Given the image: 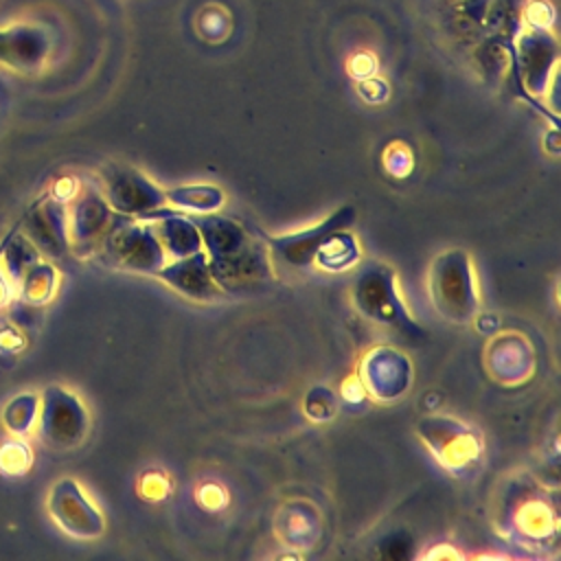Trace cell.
Masks as SVG:
<instances>
[{
  "mask_svg": "<svg viewBox=\"0 0 561 561\" xmlns=\"http://www.w3.org/2000/svg\"><path fill=\"white\" fill-rule=\"evenodd\" d=\"M193 224L202 234V243H206L208 267L221 289L248 287L270 278L267 248L252 239L241 224L219 215L202 217Z\"/></svg>",
  "mask_w": 561,
  "mask_h": 561,
  "instance_id": "cell-1",
  "label": "cell"
},
{
  "mask_svg": "<svg viewBox=\"0 0 561 561\" xmlns=\"http://www.w3.org/2000/svg\"><path fill=\"white\" fill-rule=\"evenodd\" d=\"M96 254L105 265L127 272L156 274L167 263L153 224L118 219L116 215Z\"/></svg>",
  "mask_w": 561,
  "mask_h": 561,
  "instance_id": "cell-2",
  "label": "cell"
},
{
  "mask_svg": "<svg viewBox=\"0 0 561 561\" xmlns=\"http://www.w3.org/2000/svg\"><path fill=\"white\" fill-rule=\"evenodd\" d=\"M37 434L53 449H72L81 445L90 430L85 403L66 386L50 383L39 394Z\"/></svg>",
  "mask_w": 561,
  "mask_h": 561,
  "instance_id": "cell-3",
  "label": "cell"
},
{
  "mask_svg": "<svg viewBox=\"0 0 561 561\" xmlns=\"http://www.w3.org/2000/svg\"><path fill=\"white\" fill-rule=\"evenodd\" d=\"M430 294L434 307L451 322H467L478 307L471 263L462 252H445L432 263Z\"/></svg>",
  "mask_w": 561,
  "mask_h": 561,
  "instance_id": "cell-4",
  "label": "cell"
},
{
  "mask_svg": "<svg viewBox=\"0 0 561 561\" xmlns=\"http://www.w3.org/2000/svg\"><path fill=\"white\" fill-rule=\"evenodd\" d=\"M101 193L116 215L149 217L162 210L167 195L145 173L129 164L112 162L101 171Z\"/></svg>",
  "mask_w": 561,
  "mask_h": 561,
  "instance_id": "cell-5",
  "label": "cell"
},
{
  "mask_svg": "<svg viewBox=\"0 0 561 561\" xmlns=\"http://www.w3.org/2000/svg\"><path fill=\"white\" fill-rule=\"evenodd\" d=\"M46 513L59 530L75 539H96L105 530L101 511L75 478H59L46 495Z\"/></svg>",
  "mask_w": 561,
  "mask_h": 561,
  "instance_id": "cell-6",
  "label": "cell"
},
{
  "mask_svg": "<svg viewBox=\"0 0 561 561\" xmlns=\"http://www.w3.org/2000/svg\"><path fill=\"white\" fill-rule=\"evenodd\" d=\"M114 210L107 206L101 188L85 186L72 195L66 208L68 243L77 256L96 254L107 228L112 226Z\"/></svg>",
  "mask_w": 561,
  "mask_h": 561,
  "instance_id": "cell-7",
  "label": "cell"
},
{
  "mask_svg": "<svg viewBox=\"0 0 561 561\" xmlns=\"http://www.w3.org/2000/svg\"><path fill=\"white\" fill-rule=\"evenodd\" d=\"M353 208H340L335 215L327 217L320 226H313L309 230L296 232V234H285V237H272L267 239L272 256L291 267V270H302L311 265L320 252V248L335 237L340 230L348 228L353 224Z\"/></svg>",
  "mask_w": 561,
  "mask_h": 561,
  "instance_id": "cell-8",
  "label": "cell"
},
{
  "mask_svg": "<svg viewBox=\"0 0 561 561\" xmlns=\"http://www.w3.org/2000/svg\"><path fill=\"white\" fill-rule=\"evenodd\" d=\"M515 59L526 90L543 94L559 61V42L550 28L524 26L517 37Z\"/></svg>",
  "mask_w": 561,
  "mask_h": 561,
  "instance_id": "cell-9",
  "label": "cell"
},
{
  "mask_svg": "<svg viewBox=\"0 0 561 561\" xmlns=\"http://www.w3.org/2000/svg\"><path fill=\"white\" fill-rule=\"evenodd\" d=\"M20 230L28 237V241L39 250L42 256L46 254L57 259L70 250L66 202L57 199L50 193L42 197L37 204H33Z\"/></svg>",
  "mask_w": 561,
  "mask_h": 561,
  "instance_id": "cell-10",
  "label": "cell"
},
{
  "mask_svg": "<svg viewBox=\"0 0 561 561\" xmlns=\"http://www.w3.org/2000/svg\"><path fill=\"white\" fill-rule=\"evenodd\" d=\"M156 276H160L175 291L193 298V300H217L221 296V287L215 283L206 252H193L188 256L173 259L164 263Z\"/></svg>",
  "mask_w": 561,
  "mask_h": 561,
  "instance_id": "cell-11",
  "label": "cell"
},
{
  "mask_svg": "<svg viewBox=\"0 0 561 561\" xmlns=\"http://www.w3.org/2000/svg\"><path fill=\"white\" fill-rule=\"evenodd\" d=\"M48 55L46 33L33 24L0 26V64L15 72L42 68Z\"/></svg>",
  "mask_w": 561,
  "mask_h": 561,
  "instance_id": "cell-12",
  "label": "cell"
},
{
  "mask_svg": "<svg viewBox=\"0 0 561 561\" xmlns=\"http://www.w3.org/2000/svg\"><path fill=\"white\" fill-rule=\"evenodd\" d=\"M149 217H158L153 228L162 243L164 254L180 259V256H188V254L202 250V234H199L197 226L193 224V219H186V217L173 215V213H151Z\"/></svg>",
  "mask_w": 561,
  "mask_h": 561,
  "instance_id": "cell-13",
  "label": "cell"
},
{
  "mask_svg": "<svg viewBox=\"0 0 561 561\" xmlns=\"http://www.w3.org/2000/svg\"><path fill=\"white\" fill-rule=\"evenodd\" d=\"M59 287V272L50 261H44V256L33 263L22 278L15 283V298H20L26 305L42 307L53 300Z\"/></svg>",
  "mask_w": 561,
  "mask_h": 561,
  "instance_id": "cell-14",
  "label": "cell"
},
{
  "mask_svg": "<svg viewBox=\"0 0 561 561\" xmlns=\"http://www.w3.org/2000/svg\"><path fill=\"white\" fill-rule=\"evenodd\" d=\"M42 259L39 250L28 241V237L20 230V226H15L4 241L0 243V265L7 272V276L11 278L13 287L15 283L22 278V274Z\"/></svg>",
  "mask_w": 561,
  "mask_h": 561,
  "instance_id": "cell-15",
  "label": "cell"
},
{
  "mask_svg": "<svg viewBox=\"0 0 561 561\" xmlns=\"http://www.w3.org/2000/svg\"><path fill=\"white\" fill-rule=\"evenodd\" d=\"M39 414V394L37 392H18L13 394L0 412V421L7 434L28 436L37 425Z\"/></svg>",
  "mask_w": 561,
  "mask_h": 561,
  "instance_id": "cell-16",
  "label": "cell"
},
{
  "mask_svg": "<svg viewBox=\"0 0 561 561\" xmlns=\"http://www.w3.org/2000/svg\"><path fill=\"white\" fill-rule=\"evenodd\" d=\"M33 465V447L26 436L9 434L0 440V473L9 478H18L28 473Z\"/></svg>",
  "mask_w": 561,
  "mask_h": 561,
  "instance_id": "cell-17",
  "label": "cell"
},
{
  "mask_svg": "<svg viewBox=\"0 0 561 561\" xmlns=\"http://www.w3.org/2000/svg\"><path fill=\"white\" fill-rule=\"evenodd\" d=\"M171 202L180 204L182 208H193V210H215L224 204V195L215 186H186L178 191L164 193Z\"/></svg>",
  "mask_w": 561,
  "mask_h": 561,
  "instance_id": "cell-18",
  "label": "cell"
},
{
  "mask_svg": "<svg viewBox=\"0 0 561 561\" xmlns=\"http://www.w3.org/2000/svg\"><path fill=\"white\" fill-rule=\"evenodd\" d=\"M554 9L548 0H528L522 11V20L530 28H550Z\"/></svg>",
  "mask_w": 561,
  "mask_h": 561,
  "instance_id": "cell-19",
  "label": "cell"
},
{
  "mask_svg": "<svg viewBox=\"0 0 561 561\" xmlns=\"http://www.w3.org/2000/svg\"><path fill=\"white\" fill-rule=\"evenodd\" d=\"M11 300H15V287H13L11 278L7 276V272L0 265V309L9 307Z\"/></svg>",
  "mask_w": 561,
  "mask_h": 561,
  "instance_id": "cell-20",
  "label": "cell"
},
{
  "mask_svg": "<svg viewBox=\"0 0 561 561\" xmlns=\"http://www.w3.org/2000/svg\"><path fill=\"white\" fill-rule=\"evenodd\" d=\"M366 64H375V59H373L368 53H359V55L351 61L353 75H370V72L366 70Z\"/></svg>",
  "mask_w": 561,
  "mask_h": 561,
  "instance_id": "cell-21",
  "label": "cell"
}]
</instances>
